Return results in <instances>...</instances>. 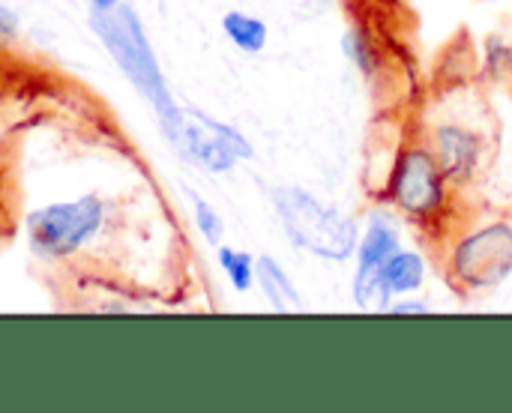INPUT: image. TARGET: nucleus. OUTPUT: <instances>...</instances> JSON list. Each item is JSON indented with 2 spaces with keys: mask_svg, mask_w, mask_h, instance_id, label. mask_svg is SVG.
<instances>
[{
  "mask_svg": "<svg viewBox=\"0 0 512 413\" xmlns=\"http://www.w3.org/2000/svg\"><path fill=\"white\" fill-rule=\"evenodd\" d=\"M90 27L96 30L102 45L111 51L114 63L129 75V81L150 99V105L162 123V132L168 138H174L180 123H183V108L171 99L165 78H162V69H159V60H156L132 6L120 3L108 12H93Z\"/></svg>",
  "mask_w": 512,
  "mask_h": 413,
  "instance_id": "obj_1",
  "label": "nucleus"
},
{
  "mask_svg": "<svg viewBox=\"0 0 512 413\" xmlns=\"http://www.w3.org/2000/svg\"><path fill=\"white\" fill-rule=\"evenodd\" d=\"M273 207L294 246L330 261H348L351 255H357L360 237L354 219L342 216L333 207H324L306 189L297 186L273 189Z\"/></svg>",
  "mask_w": 512,
  "mask_h": 413,
  "instance_id": "obj_2",
  "label": "nucleus"
},
{
  "mask_svg": "<svg viewBox=\"0 0 512 413\" xmlns=\"http://www.w3.org/2000/svg\"><path fill=\"white\" fill-rule=\"evenodd\" d=\"M450 279L465 291H486L512 273V225L486 222L456 240L447 258Z\"/></svg>",
  "mask_w": 512,
  "mask_h": 413,
  "instance_id": "obj_3",
  "label": "nucleus"
},
{
  "mask_svg": "<svg viewBox=\"0 0 512 413\" xmlns=\"http://www.w3.org/2000/svg\"><path fill=\"white\" fill-rule=\"evenodd\" d=\"M105 222V207L96 195L39 207L27 216V240L45 258L75 255Z\"/></svg>",
  "mask_w": 512,
  "mask_h": 413,
  "instance_id": "obj_4",
  "label": "nucleus"
},
{
  "mask_svg": "<svg viewBox=\"0 0 512 413\" xmlns=\"http://www.w3.org/2000/svg\"><path fill=\"white\" fill-rule=\"evenodd\" d=\"M432 147L411 144L399 153L390 177V201L417 222H432L444 213L450 192Z\"/></svg>",
  "mask_w": 512,
  "mask_h": 413,
  "instance_id": "obj_5",
  "label": "nucleus"
},
{
  "mask_svg": "<svg viewBox=\"0 0 512 413\" xmlns=\"http://www.w3.org/2000/svg\"><path fill=\"white\" fill-rule=\"evenodd\" d=\"M171 144L192 162H198L207 171H231L240 159H252V144L231 126L201 114V111H186L183 108V123Z\"/></svg>",
  "mask_w": 512,
  "mask_h": 413,
  "instance_id": "obj_6",
  "label": "nucleus"
},
{
  "mask_svg": "<svg viewBox=\"0 0 512 413\" xmlns=\"http://www.w3.org/2000/svg\"><path fill=\"white\" fill-rule=\"evenodd\" d=\"M432 150L450 186H465L477 177L486 144L474 129L444 123L432 132Z\"/></svg>",
  "mask_w": 512,
  "mask_h": 413,
  "instance_id": "obj_7",
  "label": "nucleus"
},
{
  "mask_svg": "<svg viewBox=\"0 0 512 413\" xmlns=\"http://www.w3.org/2000/svg\"><path fill=\"white\" fill-rule=\"evenodd\" d=\"M399 252V231L381 219L372 216L369 231L357 243V270H384V264Z\"/></svg>",
  "mask_w": 512,
  "mask_h": 413,
  "instance_id": "obj_8",
  "label": "nucleus"
},
{
  "mask_svg": "<svg viewBox=\"0 0 512 413\" xmlns=\"http://www.w3.org/2000/svg\"><path fill=\"white\" fill-rule=\"evenodd\" d=\"M255 282L261 285V291L267 294V300L276 312H291L300 306L297 285L291 282V276L282 270V264L276 258L264 255L255 261Z\"/></svg>",
  "mask_w": 512,
  "mask_h": 413,
  "instance_id": "obj_9",
  "label": "nucleus"
},
{
  "mask_svg": "<svg viewBox=\"0 0 512 413\" xmlns=\"http://www.w3.org/2000/svg\"><path fill=\"white\" fill-rule=\"evenodd\" d=\"M426 282V264L417 252H396L384 264V285L390 294H411L420 291Z\"/></svg>",
  "mask_w": 512,
  "mask_h": 413,
  "instance_id": "obj_10",
  "label": "nucleus"
},
{
  "mask_svg": "<svg viewBox=\"0 0 512 413\" xmlns=\"http://www.w3.org/2000/svg\"><path fill=\"white\" fill-rule=\"evenodd\" d=\"M222 30H225V36H228L240 51H246V54H261L264 45H267V24H264L261 18L249 15V12H240V9L225 12Z\"/></svg>",
  "mask_w": 512,
  "mask_h": 413,
  "instance_id": "obj_11",
  "label": "nucleus"
},
{
  "mask_svg": "<svg viewBox=\"0 0 512 413\" xmlns=\"http://www.w3.org/2000/svg\"><path fill=\"white\" fill-rule=\"evenodd\" d=\"M219 264H222V270H225L234 291H240V294L252 291V285H255V258L249 252L219 246Z\"/></svg>",
  "mask_w": 512,
  "mask_h": 413,
  "instance_id": "obj_12",
  "label": "nucleus"
},
{
  "mask_svg": "<svg viewBox=\"0 0 512 413\" xmlns=\"http://www.w3.org/2000/svg\"><path fill=\"white\" fill-rule=\"evenodd\" d=\"M342 51H345V57H348L360 72H366V75H375V72H378V54H375V48L369 45V39H366L360 30H345V36H342Z\"/></svg>",
  "mask_w": 512,
  "mask_h": 413,
  "instance_id": "obj_13",
  "label": "nucleus"
},
{
  "mask_svg": "<svg viewBox=\"0 0 512 413\" xmlns=\"http://www.w3.org/2000/svg\"><path fill=\"white\" fill-rule=\"evenodd\" d=\"M189 201H192V213H195V225H198V231H201V237L210 243V246H216L219 249V243H222V234H225V222H222V216L201 198V195H195V192H189Z\"/></svg>",
  "mask_w": 512,
  "mask_h": 413,
  "instance_id": "obj_14",
  "label": "nucleus"
},
{
  "mask_svg": "<svg viewBox=\"0 0 512 413\" xmlns=\"http://www.w3.org/2000/svg\"><path fill=\"white\" fill-rule=\"evenodd\" d=\"M486 51H489V72L495 78H507L512 69V48L504 45L501 39H489L486 42Z\"/></svg>",
  "mask_w": 512,
  "mask_h": 413,
  "instance_id": "obj_15",
  "label": "nucleus"
},
{
  "mask_svg": "<svg viewBox=\"0 0 512 413\" xmlns=\"http://www.w3.org/2000/svg\"><path fill=\"white\" fill-rule=\"evenodd\" d=\"M15 33H18V18H15L12 9H6V6L0 3V42H3V39H12Z\"/></svg>",
  "mask_w": 512,
  "mask_h": 413,
  "instance_id": "obj_16",
  "label": "nucleus"
},
{
  "mask_svg": "<svg viewBox=\"0 0 512 413\" xmlns=\"http://www.w3.org/2000/svg\"><path fill=\"white\" fill-rule=\"evenodd\" d=\"M390 312H393V315H426V312H429V303H423V300L390 303Z\"/></svg>",
  "mask_w": 512,
  "mask_h": 413,
  "instance_id": "obj_17",
  "label": "nucleus"
},
{
  "mask_svg": "<svg viewBox=\"0 0 512 413\" xmlns=\"http://www.w3.org/2000/svg\"><path fill=\"white\" fill-rule=\"evenodd\" d=\"M90 6H93V12H108V9L120 6V0H90Z\"/></svg>",
  "mask_w": 512,
  "mask_h": 413,
  "instance_id": "obj_18",
  "label": "nucleus"
}]
</instances>
